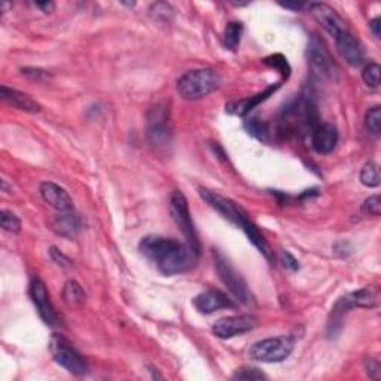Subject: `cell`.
<instances>
[{
	"instance_id": "11",
	"label": "cell",
	"mask_w": 381,
	"mask_h": 381,
	"mask_svg": "<svg viewBox=\"0 0 381 381\" xmlns=\"http://www.w3.org/2000/svg\"><path fill=\"white\" fill-rule=\"evenodd\" d=\"M30 297H32L33 304L36 305V310H38L42 321L45 322L48 326H52V327L58 326L60 317L56 312L54 305H52V303H51L45 283H43L38 277L33 279L30 283Z\"/></svg>"
},
{
	"instance_id": "16",
	"label": "cell",
	"mask_w": 381,
	"mask_h": 381,
	"mask_svg": "<svg viewBox=\"0 0 381 381\" xmlns=\"http://www.w3.org/2000/svg\"><path fill=\"white\" fill-rule=\"evenodd\" d=\"M41 196L48 206L56 209L57 211H72L73 200L69 196L65 188L54 182H43L41 185Z\"/></svg>"
},
{
	"instance_id": "12",
	"label": "cell",
	"mask_w": 381,
	"mask_h": 381,
	"mask_svg": "<svg viewBox=\"0 0 381 381\" xmlns=\"http://www.w3.org/2000/svg\"><path fill=\"white\" fill-rule=\"evenodd\" d=\"M256 326V319L251 314H242V316H229L219 319L213 325V334L218 338L228 340L237 335H243L246 332L252 331Z\"/></svg>"
},
{
	"instance_id": "36",
	"label": "cell",
	"mask_w": 381,
	"mask_h": 381,
	"mask_svg": "<svg viewBox=\"0 0 381 381\" xmlns=\"http://www.w3.org/2000/svg\"><path fill=\"white\" fill-rule=\"evenodd\" d=\"M369 29L372 33H374L376 38H381V19L380 16L369 21Z\"/></svg>"
},
{
	"instance_id": "20",
	"label": "cell",
	"mask_w": 381,
	"mask_h": 381,
	"mask_svg": "<svg viewBox=\"0 0 381 381\" xmlns=\"http://www.w3.org/2000/svg\"><path fill=\"white\" fill-rule=\"evenodd\" d=\"M52 227H54V229L60 235L72 238L79 233V229H81V220H79L78 215L73 213V210L60 211V215L54 219V222H52Z\"/></svg>"
},
{
	"instance_id": "15",
	"label": "cell",
	"mask_w": 381,
	"mask_h": 381,
	"mask_svg": "<svg viewBox=\"0 0 381 381\" xmlns=\"http://www.w3.org/2000/svg\"><path fill=\"white\" fill-rule=\"evenodd\" d=\"M310 11H312L314 19L322 24V27L327 33H330L334 39L338 36V34H341L343 32L347 30L344 20L338 14H336L335 10H332L330 5L313 3V5H310Z\"/></svg>"
},
{
	"instance_id": "29",
	"label": "cell",
	"mask_w": 381,
	"mask_h": 381,
	"mask_svg": "<svg viewBox=\"0 0 381 381\" xmlns=\"http://www.w3.org/2000/svg\"><path fill=\"white\" fill-rule=\"evenodd\" d=\"M247 128H249V132H252L255 137H258L261 140H267L270 131L264 122H259L256 118H252L251 121H247Z\"/></svg>"
},
{
	"instance_id": "6",
	"label": "cell",
	"mask_w": 381,
	"mask_h": 381,
	"mask_svg": "<svg viewBox=\"0 0 381 381\" xmlns=\"http://www.w3.org/2000/svg\"><path fill=\"white\" fill-rule=\"evenodd\" d=\"M215 265L220 280L224 281V285L229 289V292H231V294L240 301L242 304L249 307L255 305L253 295L249 290V288H247L246 281L242 279L240 274L235 271V268L228 262V259L220 252L215 253Z\"/></svg>"
},
{
	"instance_id": "4",
	"label": "cell",
	"mask_w": 381,
	"mask_h": 381,
	"mask_svg": "<svg viewBox=\"0 0 381 381\" xmlns=\"http://www.w3.org/2000/svg\"><path fill=\"white\" fill-rule=\"evenodd\" d=\"M292 350H294V340L290 336L281 335L255 343L249 350V356L264 363H277L288 359Z\"/></svg>"
},
{
	"instance_id": "9",
	"label": "cell",
	"mask_w": 381,
	"mask_h": 381,
	"mask_svg": "<svg viewBox=\"0 0 381 381\" xmlns=\"http://www.w3.org/2000/svg\"><path fill=\"white\" fill-rule=\"evenodd\" d=\"M148 140L154 146H164L172 139L170 115L165 104H157L148 115Z\"/></svg>"
},
{
	"instance_id": "25",
	"label": "cell",
	"mask_w": 381,
	"mask_h": 381,
	"mask_svg": "<svg viewBox=\"0 0 381 381\" xmlns=\"http://www.w3.org/2000/svg\"><path fill=\"white\" fill-rule=\"evenodd\" d=\"M365 127L372 135L378 136L381 131V108L374 106L365 115Z\"/></svg>"
},
{
	"instance_id": "33",
	"label": "cell",
	"mask_w": 381,
	"mask_h": 381,
	"mask_svg": "<svg viewBox=\"0 0 381 381\" xmlns=\"http://www.w3.org/2000/svg\"><path fill=\"white\" fill-rule=\"evenodd\" d=\"M280 262H281V265L283 267H285L288 271H290V273H297L298 270H299V264H298V261L294 258V256H292L289 252H283L281 255H280Z\"/></svg>"
},
{
	"instance_id": "13",
	"label": "cell",
	"mask_w": 381,
	"mask_h": 381,
	"mask_svg": "<svg viewBox=\"0 0 381 381\" xmlns=\"http://www.w3.org/2000/svg\"><path fill=\"white\" fill-rule=\"evenodd\" d=\"M307 57H308V63L312 65L313 70L321 76H332L335 72V66H334V60L330 54V51L326 49L325 43L313 36L312 41L308 43L307 48Z\"/></svg>"
},
{
	"instance_id": "31",
	"label": "cell",
	"mask_w": 381,
	"mask_h": 381,
	"mask_svg": "<svg viewBox=\"0 0 381 381\" xmlns=\"http://www.w3.org/2000/svg\"><path fill=\"white\" fill-rule=\"evenodd\" d=\"M150 12H152L154 15V19L159 20V19H163V20H170L172 19V15H173V8L170 5H167V3H155L150 6Z\"/></svg>"
},
{
	"instance_id": "8",
	"label": "cell",
	"mask_w": 381,
	"mask_h": 381,
	"mask_svg": "<svg viewBox=\"0 0 381 381\" xmlns=\"http://www.w3.org/2000/svg\"><path fill=\"white\" fill-rule=\"evenodd\" d=\"M200 196L210 207H213L218 213L222 215L227 220H229V222L234 224L235 227L242 228L243 231L252 224V220L247 218V213L243 210V207L238 206L233 200H229L224 196H219V194L206 188L200 189Z\"/></svg>"
},
{
	"instance_id": "7",
	"label": "cell",
	"mask_w": 381,
	"mask_h": 381,
	"mask_svg": "<svg viewBox=\"0 0 381 381\" xmlns=\"http://www.w3.org/2000/svg\"><path fill=\"white\" fill-rule=\"evenodd\" d=\"M49 350L52 358L58 363L60 367H63L66 371L73 376H84L86 372V362L79 354V351L70 344L65 336L58 334L52 335L49 343Z\"/></svg>"
},
{
	"instance_id": "26",
	"label": "cell",
	"mask_w": 381,
	"mask_h": 381,
	"mask_svg": "<svg viewBox=\"0 0 381 381\" xmlns=\"http://www.w3.org/2000/svg\"><path fill=\"white\" fill-rule=\"evenodd\" d=\"M380 72H381L380 65L377 63L368 65L362 72L363 82H365L369 88H377L380 85Z\"/></svg>"
},
{
	"instance_id": "37",
	"label": "cell",
	"mask_w": 381,
	"mask_h": 381,
	"mask_svg": "<svg viewBox=\"0 0 381 381\" xmlns=\"http://www.w3.org/2000/svg\"><path fill=\"white\" fill-rule=\"evenodd\" d=\"M36 6L39 10H42V12L45 14H51L56 11V3L54 2H36Z\"/></svg>"
},
{
	"instance_id": "10",
	"label": "cell",
	"mask_w": 381,
	"mask_h": 381,
	"mask_svg": "<svg viewBox=\"0 0 381 381\" xmlns=\"http://www.w3.org/2000/svg\"><path fill=\"white\" fill-rule=\"evenodd\" d=\"M376 305V295L369 289H360L343 297L332 308V319L330 322V332H336V325L341 323L344 314L354 307H372Z\"/></svg>"
},
{
	"instance_id": "34",
	"label": "cell",
	"mask_w": 381,
	"mask_h": 381,
	"mask_svg": "<svg viewBox=\"0 0 381 381\" xmlns=\"http://www.w3.org/2000/svg\"><path fill=\"white\" fill-rule=\"evenodd\" d=\"M23 75H25L27 78L33 79V81H38V82L48 81L49 79L48 72H45V70H42V69H24Z\"/></svg>"
},
{
	"instance_id": "18",
	"label": "cell",
	"mask_w": 381,
	"mask_h": 381,
	"mask_svg": "<svg viewBox=\"0 0 381 381\" xmlns=\"http://www.w3.org/2000/svg\"><path fill=\"white\" fill-rule=\"evenodd\" d=\"M194 305H196V308L203 314H211L218 312V310L235 307L231 298H228V295H225L224 292L218 289H209L203 292V294H200L196 298V301H194Z\"/></svg>"
},
{
	"instance_id": "5",
	"label": "cell",
	"mask_w": 381,
	"mask_h": 381,
	"mask_svg": "<svg viewBox=\"0 0 381 381\" xmlns=\"http://www.w3.org/2000/svg\"><path fill=\"white\" fill-rule=\"evenodd\" d=\"M170 213L172 218L176 222L177 228L181 229L182 234L186 238V243H188L194 251L200 253V238L197 234L196 225L192 222V218L189 213L188 201L186 197L181 191H174L170 197Z\"/></svg>"
},
{
	"instance_id": "32",
	"label": "cell",
	"mask_w": 381,
	"mask_h": 381,
	"mask_svg": "<svg viewBox=\"0 0 381 381\" xmlns=\"http://www.w3.org/2000/svg\"><path fill=\"white\" fill-rule=\"evenodd\" d=\"M265 63H267V65L271 66V67L279 69L280 72H281L283 75H285L286 78L289 76L290 67H289V65H288L286 58L283 57V56H280V54H277V56H271V57H268V58H265Z\"/></svg>"
},
{
	"instance_id": "28",
	"label": "cell",
	"mask_w": 381,
	"mask_h": 381,
	"mask_svg": "<svg viewBox=\"0 0 381 381\" xmlns=\"http://www.w3.org/2000/svg\"><path fill=\"white\" fill-rule=\"evenodd\" d=\"M265 374L259 369L256 368H242L240 371H237L233 376V380H244V381H258V380H265Z\"/></svg>"
},
{
	"instance_id": "14",
	"label": "cell",
	"mask_w": 381,
	"mask_h": 381,
	"mask_svg": "<svg viewBox=\"0 0 381 381\" xmlns=\"http://www.w3.org/2000/svg\"><path fill=\"white\" fill-rule=\"evenodd\" d=\"M335 43L340 56L347 61L350 66L359 67L363 63V60H365V49H363L362 43L354 38L349 30L338 34V36L335 38Z\"/></svg>"
},
{
	"instance_id": "19",
	"label": "cell",
	"mask_w": 381,
	"mask_h": 381,
	"mask_svg": "<svg viewBox=\"0 0 381 381\" xmlns=\"http://www.w3.org/2000/svg\"><path fill=\"white\" fill-rule=\"evenodd\" d=\"M0 97H2L3 102L10 103L12 108H16L20 111L30 113H36L41 111V104L34 102L30 95L16 91L14 88H8L6 85H2V88H0Z\"/></svg>"
},
{
	"instance_id": "2",
	"label": "cell",
	"mask_w": 381,
	"mask_h": 381,
	"mask_svg": "<svg viewBox=\"0 0 381 381\" xmlns=\"http://www.w3.org/2000/svg\"><path fill=\"white\" fill-rule=\"evenodd\" d=\"M281 128L285 132H299V135H312L317 126L316 106L308 97H299L288 104L281 113Z\"/></svg>"
},
{
	"instance_id": "23",
	"label": "cell",
	"mask_w": 381,
	"mask_h": 381,
	"mask_svg": "<svg viewBox=\"0 0 381 381\" xmlns=\"http://www.w3.org/2000/svg\"><path fill=\"white\" fill-rule=\"evenodd\" d=\"M276 90V88H268L267 91H264L262 94H258V95H255V97H252V99H246V100H242V102H238V103H235L233 108H229L231 109V112H234L235 115H246V113H249L256 104H259L261 102H264L265 99H267V97Z\"/></svg>"
},
{
	"instance_id": "1",
	"label": "cell",
	"mask_w": 381,
	"mask_h": 381,
	"mask_svg": "<svg viewBox=\"0 0 381 381\" xmlns=\"http://www.w3.org/2000/svg\"><path fill=\"white\" fill-rule=\"evenodd\" d=\"M141 255L155 264L159 273L165 276H176L189 271L197 262L198 253L188 243H181L174 238L148 235L140 242Z\"/></svg>"
},
{
	"instance_id": "17",
	"label": "cell",
	"mask_w": 381,
	"mask_h": 381,
	"mask_svg": "<svg viewBox=\"0 0 381 381\" xmlns=\"http://www.w3.org/2000/svg\"><path fill=\"white\" fill-rule=\"evenodd\" d=\"M312 145L317 154L327 155L338 143V130L332 124H317L312 131Z\"/></svg>"
},
{
	"instance_id": "24",
	"label": "cell",
	"mask_w": 381,
	"mask_h": 381,
	"mask_svg": "<svg viewBox=\"0 0 381 381\" xmlns=\"http://www.w3.org/2000/svg\"><path fill=\"white\" fill-rule=\"evenodd\" d=\"M360 182L368 188H377L381 183L380 168L377 163H367L360 172Z\"/></svg>"
},
{
	"instance_id": "21",
	"label": "cell",
	"mask_w": 381,
	"mask_h": 381,
	"mask_svg": "<svg viewBox=\"0 0 381 381\" xmlns=\"http://www.w3.org/2000/svg\"><path fill=\"white\" fill-rule=\"evenodd\" d=\"M63 298H65L67 305L78 307L85 301V292L78 281L69 280L65 285V289H63Z\"/></svg>"
},
{
	"instance_id": "3",
	"label": "cell",
	"mask_w": 381,
	"mask_h": 381,
	"mask_svg": "<svg viewBox=\"0 0 381 381\" xmlns=\"http://www.w3.org/2000/svg\"><path fill=\"white\" fill-rule=\"evenodd\" d=\"M219 73L213 69H196L186 72L177 81V91L186 100H198L220 86Z\"/></svg>"
},
{
	"instance_id": "35",
	"label": "cell",
	"mask_w": 381,
	"mask_h": 381,
	"mask_svg": "<svg viewBox=\"0 0 381 381\" xmlns=\"http://www.w3.org/2000/svg\"><path fill=\"white\" fill-rule=\"evenodd\" d=\"M49 255H51V259L54 261L57 265H60V267H70V259L67 258V256L61 253L58 249H56V247H51Z\"/></svg>"
},
{
	"instance_id": "30",
	"label": "cell",
	"mask_w": 381,
	"mask_h": 381,
	"mask_svg": "<svg viewBox=\"0 0 381 381\" xmlns=\"http://www.w3.org/2000/svg\"><path fill=\"white\" fill-rule=\"evenodd\" d=\"M363 213L367 215H374V216H380L381 215V198L380 196H372L369 198L365 200L362 206Z\"/></svg>"
},
{
	"instance_id": "27",
	"label": "cell",
	"mask_w": 381,
	"mask_h": 381,
	"mask_svg": "<svg viewBox=\"0 0 381 381\" xmlns=\"http://www.w3.org/2000/svg\"><path fill=\"white\" fill-rule=\"evenodd\" d=\"M0 225L8 233H20L21 229V220L16 218L11 211H2V216H0Z\"/></svg>"
},
{
	"instance_id": "22",
	"label": "cell",
	"mask_w": 381,
	"mask_h": 381,
	"mask_svg": "<svg viewBox=\"0 0 381 381\" xmlns=\"http://www.w3.org/2000/svg\"><path fill=\"white\" fill-rule=\"evenodd\" d=\"M243 34V24L237 23V21H231L227 27H225V33H224V43L228 49L235 51L240 45V39Z\"/></svg>"
},
{
	"instance_id": "38",
	"label": "cell",
	"mask_w": 381,
	"mask_h": 381,
	"mask_svg": "<svg viewBox=\"0 0 381 381\" xmlns=\"http://www.w3.org/2000/svg\"><path fill=\"white\" fill-rule=\"evenodd\" d=\"M281 6L288 8V10H294V11H299V10H303V8H304L303 3H281Z\"/></svg>"
}]
</instances>
